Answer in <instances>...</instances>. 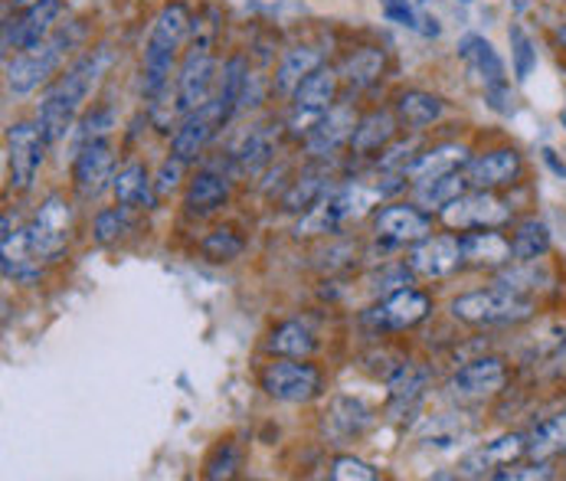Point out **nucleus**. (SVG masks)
Here are the masks:
<instances>
[{
    "label": "nucleus",
    "mask_w": 566,
    "mask_h": 481,
    "mask_svg": "<svg viewBox=\"0 0 566 481\" xmlns=\"http://www.w3.org/2000/svg\"><path fill=\"white\" fill-rule=\"evenodd\" d=\"M397 118L409 128H426V125L442 118V98H436L429 92H419V88L403 92L397 98Z\"/></svg>",
    "instance_id": "nucleus-38"
},
{
    "label": "nucleus",
    "mask_w": 566,
    "mask_h": 481,
    "mask_svg": "<svg viewBox=\"0 0 566 481\" xmlns=\"http://www.w3.org/2000/svg\"><path fill=\"white\" fill-rule=\"evenodd\" d=\"M223 122H227V115H223L217 95L207 98L200 108L187 112L184 122L177 125V132H174V138H170V155H177V158L187 160V164L197 160L200 158V151L207 148V142L223 128Z\"/></svg>",
    "instance_id": "nucleus-10"
},
{
    "label": "nucleus",
    "mask_w": 566,
    "mask_h": 481,
    "mask_svg": "<svg viewBox=\"0 0 566 481\" xmlns=\"http://www.w3.org/2000/svg\"><path fill=\"white\" fill-rule=\"evenodd\" d=\"M70 233H73V207L60 194H50L40 203L33 223L27 227V237H30L33 252L40 259H46V262H56L66 252Z\"/></svg>",
    "instance_id": "nucleus-7"
},
{
    "label": "nucleus",
    "mask_w": 566,
    "mask_h": 481,
    "mask_svg": "<svg viewBox=\"0 0 566 481\" xmlns=\"http://www.w3.org/2000/svg\"><path fill=\"white\" fill-rule=\"evenodd\" d=\"M262 390L272 400L308 402L322 394V370L298 357H285L262 370Z\"/></svg>",
    "instance_id": "nucleus-8"
},
{
    "label": "nucleus",
    "mask_w": 566,
    "mask_h": 481,
    "mask_svg": "<svg viewBox=\"0 0 566 481\" xmlns=\"http://www.w3.org/2000/svg\"><path fill=\"white\" fill-rule=\"evenodd\" d=\"M527 7V0H514V10H524Z\"/></svg>",
    "instance_id": "nucleus-51"
},
{
    "label": "nucleus",
    "mask_w": 566,
    "mask_h": 481,
    "mask_svg": "<svg viewBox=\"0 0 566 481\" xmlns=\"http://www.w3.org/2000/svg\"><path fill=\"white\" fill-rule=\"evenodd\" d=\"M115 197L122 207H155L158 194H151V177L142 164H128L118 170V177L112 180Z\"/></svg>",
    "instance_id": "nucleus-34"
},
{
    "label": "nucleus",
    "mask_w": 566,
    "mask_h": 481,
    "mask_svg": "<svg viewBox=\"0 0 566 481\" xmlns=\"http://www.w3.org/2000/svg\"><path fill=\"white\" fill-rule=\"evenodd\" d=\"M537 312L534 299L507 289V285H491V289H479V292H465L452 302V318L475 324V327H501V324H521L531 321Z\"/></svg>",
    "instance_id": "nucleus-2"
},
{
    "label": "nucleus",
    "mask_w": 566,
    "mask_h": 481,
    "mask_svg": "<svg viewBox=\"0 0 566 481\" xmlns=\"http://www.w3.org/2000/svg\"><path fill=\"white\" fill-rule=\"evenodd\" d=\"M237 449H233V442H227V446H220L217 449V459L207 466V479H230L233 472H237Z\"/></svg>",
    "instance_id": "nucleus-47"
},
{
    "label": "nucleus",
    "mask_w": 566,
    "mask_h": 481,
    "mask_svg": "<svg viewBox=\"0 0 566 481\" xmlns=\"http://www.w3.org/2000/svg\"><path fill=\"white\" fill-rule=\"evenodd\" d=\"M367 426H370V409L364 402L354 400V397H334L331 400L324 429L334 442H347V439L360 436Z\"/></svg>",
    "instance_id": "nucleus-25"
},
{
    "label": "nucleus",
    "mask_w": 566,
    "mask_h": 481,
    "mask_svg": "<svg viewBox=\"0 0 566 481\" xmlns=\"http://www.w3.org/2000/svg\"><path fill=\"white\" fill-rule=\"evenodd\" d=\"M465 432H469V426L462 422V416L455 419V412H446V416H436L432 422H426V429H422V442H426V446L449 449V446H455Z\"/></svg>",
    "instance_id": "nucleus-39"
},
{
    "label": "nucleus",
    "mask_w": 566,
    "mask_h": 481,
    "mask_svg": "<svg viewBox=\"0 0 566 481\" xmlns=\"http://www.w3.org/2000/svg\"><path fill=\"white\" fill-rule=\"evenodd\" d=\"M243 249L245 242L237 237V230H227V227L213 230L207 240L200 242V252H203V259H210V262H233V259L243 255Z\"/></svg>",
    "instance_id": "nucleus-40"
},
{
    "label": "nucleus",
    "mask_w": 566,
    "mask_h": 481,
    "mask_svg": "<svg viewBox=\"0 0 566 481\" xmlns=\"http://www.w3.org/2000/svg\"><path fill=\"white\" fill-rule=\"evenodd\" d=\"M272 148H275L272 135H269L265 128H252L243 138V145L230 155L233 170L243 174V177H255V174L272 160Z\"/></svg>",
    "instance_id": "nucleus-36"
},
{
    "label": "nucleus",
    "mask_w": 566,
    "mask_h": 481,
    "mask_svg": "<svg viewBox=\"0 0 566 481\" xmlns=\"http://www.w3.org/2000/svg\"><path fill=\"white\" fill-rule=\"evenodd\" d=\"M230 200V184L223 174H213V170H200L190 187H187V197H184V207L190 217H210L217 213L223 203Z\"/></svg>",
    "instance_id": "nucleus-23"
},
{
    "label": "nucleus",
    "mask_w": 566,
    "mask_h": 481,
    "mask_svg": "<svg viewBox=\"0 0 566 481\" xmlns=\"http://www.w3.org/2000/svg\"><path fill=\"white\" fill-rule=\"evenodd\" d=\"M374 233L384 245H416L426 237H432V220L426 210L412 203H390L377 213Z\"/></svg>",
    "instance_id": "nucleus-12"
},
{
    "label": "nucleus",
    "mask_w": 566,
    "mask_h": 481,
    "mask_svg": "<svg viewBox=\"0 0 566 481\" xmlns=\"http://www.w3.org/2000/svg\"><path fill=\"white\" fill-rule=\"evenodd\" d=\"M354 128H357L354 108L334 105V108H327L322 118L308 128L305 148H308V155H315V158H327V155H334L344 142H350Z\"/></svg>",
    "instance_id": "nucleus-20"
},
{
    "label": "nucleus",
    "mask_w": 566,
    "mask_h": 481,
    "mask_svg": "<svg viewBox=\"0 0 566 481\" xmlns=\"http://www.w3.org/2000/svg\"><path fill=\"white\" fill-rule=\"evenodd\" d=\"M380 7H384V17H387L390 23H400L406 30H419V33H426V36H436V33H439L436 20L419 17L416 7H412L409 0H380Z\"/></svg>",
    "instance_id": "nucleus-41"
},
{
    "label": "nucleus",
    "mask_w": 566,
    "mask_h": 481,
    "mask_svg": "<svg viewBox=\"0 0 566 481\" xmlns=\"http://www.w3.org/2000/svg\"><path fill=\"white\" fill-rule=\"evenodd\" d=\"M17 7H27V3H33V0H13Z\"/></svg>",
    "instance_id": "nucleus-52"
},
{
    "label": "nucleus",
    "mask_w": 566,
    "mask_h": 481,
    "mask_svg": "<svg viewBox=\"0 0 566 481\" xmlns=\"http://www.w3.org/2000/svg\"><path fill=\"white\" fill-rule=\"evenodd\" d=\"M557 40H560V43H564V46H566V23H564V27H560V30H557Z\"/></svg>",
    "instance_id": "nucleus-50"
},
{
    "label": "nucleus",
    "mask_w": 566,
    "mask_h": 481,
    "mask_svg": "<svg viewBox=\"0 0 566 481\" xmlns=\"http://www.w3.org/2000/svg\"><path fill=\"white\" fill-rule=\"evenodd\" d=\"M459 53H462V60H465L479 76H482V82H485V92L507 85V80H504V63H501L497 50L488 43L485 36H465V40H462V46H459Z\"/></svg>",
    "instance_id": "nucleus-29"
},
{
    "label": "nucleus",
    "mask_w": 566,
    "mask_h": 481,
    "mask_svg": "<svg viewBox=\"0 0 566 481\" xmlns=\"http://www.w3.org/2000/svg\"><path fill=\"white\" fill-rule=\"evenodd\" d=\"M564 128H566V108H564Z\"/></svg>",
    "instance_id": "nucleus-53"
},
{
    "label": "nucleus",
    "mask_w": 566,
    "mask_h": 481,
    "mask_svg": "<svg viewBox=\"0 0 566 481\" xmlns=\"http://www.w3.org/2000/svg\"><path fill=\"white\" fill-rule=\"evenodd\" d=\"M112 122H115V115H112V108H98V112H92L85 122H82V132H80V145L85 142H95V138H102L108 128H112Z\"/></svg>",
    "instance_id": "nucleus-46"
},
{
    "label": "nucleus",
    "mask_w": 566,
    "mask_h": 481,
    "mask_svg": "<svg viewBox=\"0 0 566 481\" xmlns=\"http://www.w3.org/2000/svg\"><path fill=\"white\" fill-rule=\"evenodd\" d=\"M384 194H394V190L380 187V190L370 194V190H364L360 184H347V187H340V190H331L318 207H312L308 213H302V220H298V237H324V233H334L344 220L364 213V207H370V203H374L377 197H384Z\"/></svg>",
    "instance_id": "nucleus-4"
},
{
    "label": "nucleus",
    "mask_w": 566,
    "mask_h": 481,
    "mask_svg": "<svg viewBox=\"0 0 566 481\" xmlns=\"http://www.w3.org/2000/svg\"><path fill=\"white\" fill-rule=\"evenodd\" d=\"M315 347H318V341H315L312 327L302 324V321H285L269 337V351L279 354V357H298V360H305V357L315 354Z\"/></svg>",
    "instance_id": "nucleus-33"
},
{
    "label": "nucleus",
    "mask_w": 566,
    "mask_h": 481,
    "mask_svg": "<svg viewBox=\"0 0 566 481\" xmlns=\"http://www.w3.org/2000/svg\"><path fill=\"white\" fill-rule=\"evenodd\" d=\"M514 262H537L551 252V230L541 220H521L511 237Z\"/></svg>",
    "instance_id": "nucleus-37"
},
{
    "label": "nucleus",
    "mask_w": 566,
    "mask_h": 481,
    "mask_svg": "<svg viewBox=\"0 0 566 481\" xmlns=\"http://www.w3.org/2000/svg\"><path fill=\"white\" fill-rule=\"evenodd\" d=\"M462 3H469V0H462Z\"/></svg>",
    "instance_id": "nucleus-54"
},
{
    "label": "nucleus",
    "mask_w": 566,
    "mask_h": 481,
    "mask_svg": "<svg viewBox=\"0 0 566 481\" xmlns=\"http://www.w3.org/2000/svg\"><path fill=\"white\" fill-rule=\"evenodd\" d=\"M56 17H60V0H33L23 17L3 23V53L10 50L20 53L43 43Z\"/></svg>",
    "instance_id": "nucleus-17"
},
{
    "label": "nucleus",
    "mask_w": 566,
    "mask_h": 481,
    "mask_svg": "<svg viewBox=\"0 0 566 481\" xmlns=\"http://www.w3.org/2000/svg\"><path fill=\"white\" fill-rule=\"evenodd\" d=\"M125 210L128 207H115V210H102L98 217H95V242H102V245H108V242L122 240L125 233H128V217H125Z\"/></svg>",
    "instance_id": "nucleus-43"
},
{
    "label": "nucleus",
    "mask_w": 566,
    "mask_h": 481,
    "mask_svg": "<svg viewBox=\"0 0 566 481\" xmlns=\"http://www.w3.org/2000/svg\"><path fill=\"white\" fill-rule=\"evenodd\" d=\"M337 70H315L308 80L302 82L295 92H292V98H295V118H302V122H318L327 108H334V98H337Z\"/></svg>",
    "instance_id": "nucleus-21"
},
{
    "label": "nucleus",
    "mask_w": 566,
    "mask_h": 481,
    "mask_svg": "<svg viewBox=\"0 0 566 481\" xmlns=\"http://www.w3.org/2000/svg\"><path fill=\"white\" fill-rule=\"evenodd\" d=\"M551 475H554L551 462H537V459H531V466H507V469L494 472V479L501 481H537L551 479Z\"/></svg>",
    "instance_id": "nucleus-45"
},
{
    "label": "nucleus",
    "mask_w": 566,
    "mask_h": 481,
    "mask_svg": "<svg viewBox=\"0 0 566 481\" xmlns=\"http://www.w3.org/2000/svg\"><path fill=\"white\" fill-rule=\"evenodd\" d=\"M511 50H514V76L524 82L537 66V50H534L531 36L517 23L511 27Z\"/></svg>",
    "instance_id": "nucleus-42"
},
{
    "label": "nucleus",
    "mask_w": 566,
    "mask_h": 481,
    "mask_svg": "<svg viewBox=\"0 0 566 481\" xmlns=\"http://www.w3.org/2000/svg\"><path fill=\"white\" fill-rule=\"evenodd\" d=\"M524 456H527V436L511 432V436H501V439H494V442H485L482 449L469 452V456L462 459V475H465V479H485V475L488 479H494V472H501V469L521 462Z\"/></svg>",
    "instance_id": "nucleus-18"
},
{
    "label": "nucleus",
    "mask_w": 566,
    "mask_h": 481,
    "mask_svg": "<svg viewBox=\"0 0 566 481\" xmlns=\"http://www.w3.org/2000/svg\"><path fill=\"white\" fill-rule=\"evenodd\" d=\"M429 384V374L416 364H400L390 377H387V390H390V412L400 416L406 409H412L422 400Z\"/></svg>",
    "instance_id": "nucleus-30"
},
{
    "label": "nucleus",
    "mask_w": 566,
    "mask_h": 481,
    "mask_svg": "<svg viewBox=\"0 0 566 481\" xmlns=\"http://www.w3.org/2000/svg\"><path fill=\"white\" fill-rule=\"evenodd\" d=\"M442 223L449 230H501L511 223V207L497 200L491 190H465L452 203L439 210Z\"/></svg>",
    "instance_id": "nucleus-6"
},
{
    "label": "nucleus",
    "mask_w": 566,
    "mask_h": 481,
    "mask_svg": "<svg viewBox=\"0 0 566 481\" xmlns=\"http://www.w3.org/2000/svg\"><path fill=\"white\" fill-rule=\"evenodd\" d=\"M322 50H315V46H295V50H289L282 56V63H279V73H275V92L292 95L315 70H322Z\"/></svg>",
    "instance_id": "nucleus-28"
},
{
    "label": "nucleus",
    "mask_w": 566,
    "mask_h": 481,
    "mask_svg": "<svg viewBox=\"0 0 566 481\" xmlns=\"http://www.w3.org/2000/svg\"><path fill=\"white\" fill-rule=\"evenodd\" d=\"M469 151L462 145H439L432 151H422L419 158L406 167V180L419 184V180H432V177H442V174H452V170H462L469 164Z\"/></svg>",
    "instance_id": "nucleus-26"
},
{
    "label": "nucleus",
    "mask_w": 566,
    "mask_h": 481,
    "mask_svg": "<svg viewBox=\"0 0 566 481\" xmlns=\"http://www.w3.org/2000/svg\"><path fill=\"white\" fill-rule=\"evenodd\" d=\"M331 479L334 481H377V472H374L367 462L354 459V456H340V459H334V466H331Z\"/></svg>",
    "instance_id": "nucleus-44"
},
{
    "label": "nucleus",
    "mask_w": 566,
    "mask_h": 481,
    "mask_svg": "<svg viewBox=\"0 0 566 481\" xmlns=\"http://www.w3.org/2000/svg\"><path fill=\"white\" fill-rule=\"evenodd\" d=\"M524 174V160L514 148H497V151H485L479 158L465 164V177L469 187L475 190H494V187H511L517 184V177Z\"/></svg>",
    "instance_id": "nucleus-19"
},
{
    "label": "nucleus",
    "mask_w": 566,
    "mask_h": 481,
    "mask_svg": "<svg viewBox=\"0 0 566 481\" xmlns=\"http://www.w3.org/2000/svg\"><path fill=\"white\" fill-rule=\"evenodd\" d=\"M462 265H465L462 237H426L409 252V269L422 279H446Z\"/></svg>",
    "instance_id": "nucleus-15"
},
{
    "label": "nucleus",
    "mask_w": 566,
    "mask_h": 481,
    "mask_svg": "<svg viewBox=\"0 0 566 481\" xmlns=\"http://www.w3.org/2000/svg\"><path fill=\"white\" fill-rule=\"evenodd\" d=\"M76 40V33H56L30 50H20L13 60H7V85L17 92V95H27L33 92L40 82H46L53 76V70L60 66L63 53L70 50V43Z\"/></svg>",
    "instance_id": "nucleus-5"
},
{
    "label": "nucleus",
    "mask_w": 566,
    "mask_h": 481,
    "mask_svg": "<svg viewBox=\"0 0 566 481\" xmlns=\"http://www.w3.org/2000/svg\"><path fill=\"white\" fill-rule=\"evenodd\" d=\"M394 135H397V118H394V112L377 108V112H370V115H364V118L357 122V128H354V135H350V148H354L357 155H377V151H387V145L394 142Z\"/></svg>",
    "instance_id": "nucleus-24"
},
{
    "label": "nucleus",
    "mask_w": 566,
    "mask_h": 481,
    "mask_svg": "<svg viewBox=\"0 0 566 481\" xmlns=\"http://www.w3.org/2000/svg\"><path fill=\"white\" fill-rule=\"evenodd\" d=\"M384 53L380 50H374V46H364V50H354L344 63H340V70H337V76L347 82L350 88H367V85H374V82L384 76Z\"/></svg>",
    "instance_id": "nucleus-35"
},
{
    "label": "nucleus",
    "mask_w": 566,
    "mask_h": 481,
    "mask_svg": "<svg viewBox=\"0 0 566 481\" xmlns=\"http://www.w3.org/2000/svg\"><path fill=\"white\" fill-rule=\"evenodd\" d=\"M108 63H112V53L105 46H98V50L85 53L80 63L66 76H60V82L43 95L40 112H36V125H40L46 145H56V142L66 138V132L73 128L85 95L92 92L98 76L108 70Z\"/></svg>",
    "instance_id": "nucleus-1"
},
{
    "label": "nucleus",
    "mask_w": 566,
    "mask_h": 481,
    "mask_svg": "<svg viewBox=\"0 0 566 481\" xmlns=\"http://www.w3.org/2000/svg\"><path fill=\"white\" fill-rule=\"evenodd\" d=\"M541 155H544V160H547V167H551V170H554L557 177H566V164L560 158H557V151H554V148H544Z\"/></svg>",
    "instance_id": "nucleus-49"
},
{
    "label": "nucleus",
    "mask_w": 566,
    "mask_h": 481,
    "mask_svg": "<svg viewBox=\"0 0 566 481\" xmlns=\"http://www.w3.org/2000/svg\"><path fill=\"white\" fill-rule=\"evenodd\" d=\"M432 312V302L429 295H422L419 289H397L390 292L380 305L367 309L364 312V327L370 331H406V327H416L419 321H426V315Z\"/></svg>",
    "instance_id": "nucleus-9"
},
{
    "label": "nucleus",
    "mask_w": 566,
    "mask_h": 481,
    "mask_svg": "<svg viewBox=\"0 0 566 481\" xmlns=\"http://www.w3.org/2000/svg\"><path fill=\"white\" fill-rule=\"evenodd\" d=\"M566 452V412H554L527 432V459L551 462Z\"/></svg>",
    "instance_id": "nucleus-31"
},
{
    "label": "nucleus",
    "mask_w": 566,
    "mask_h": 481,
    "mask_svg": "<svg viewBox=\"0 0 566 481\" xmlns=\"http://www.w3.org/2000/svg\"><path fill=\"white\" fill-rule=\"evenodd\" d=\"M184 164L187 160H180L177 155H170V158L161 164V174H158V180H155V194L164 197V194H170L174 187H177V180H180V174H184Z\"/></svg>",
    "instance_id": "nucleus-48"
},
{
    "label": "nucleus",
    "mask_w": 566,
    "mask_h": 481,
    "mask_svg": "<svg viewBox=\"0 0 566 481\" xmlns=\"http://www.w3.org/2000/svg\"><path fill=\"white\" fill-rule=\"evenodd\" d=\"M115 155H112V145L105 138H95V142H85L76 151L73 160V184H76V194L82 200H95L115 177Z\"/></svg>",
    "instance_id": "nucleus-13"
},
{
    "label": "nucleus",
    "mask_w": 566,
    "mask_h": 481,
    "mask_svg": "<svg viewBox=\"0 0 566 481\" xmlns=\"http://www.w3.org/2000/svg\"><path fill=\"white\" fill-rule=\"evenodd\" d=\"M190 30V17H187V7L184 3H167L155 27H151V36H148V46H145V76H142V88L148 98H158L164 88H167V76H170V66H174V56L184 43Z\"/></svg>",
    "instance_id": "nucleus-3"
},
{
    "label": "nucleus",
    "mask_w": 566,
    "mask_h": 481,
    "mask_svg": "<svg viewBox=\"0 0 566 481\" xmlns=\"http://www.w3.org/2000/svg\"><path fill=\"white\" fill-rule=\"evenodd\" d=\"M327 180H331V177H327V170H322V167L302 170V174L292 180V187L285 190L282 210H289V213H308L312 207H318L324 197L331 194V184H327Z\"/></svg>",
    "instance_id": "nucleus-27"
},
{
    "label": "nucleus",
    "mask_w": 566,
    "mask_h": 481,
    "mask_svg": "<svg viewBox=\"0 0 566 481\" xmlns=\"http://www.w3.org/2000/svg\"><path fill=\"white\" fill-rule=\"evenodd\" d=\"M465 190H469V177L462 170H452V174H442V177H432V180H419L416 190H412V200L422 210H442L446 203H452Z\"/></svg>",
    "instance_id": "nucleus-32"
},
{
    "label": "nucleus",
    "mask_w": 566,
    "mask_h": 481,
    "mask_svg": "<svg viewBox=\"0 0 566 481\" xmlns=\"http://www.w3.org/2000/svg\"><path fill=\"white\" fill-rule=\"evenodd\" d=\"M507 384V367L497 357H479L465 367L455 370V377L449 380V390L455 400H485L501 394Z\"/></svg>",
    "instance_id": "nucleus-16"
},
{
    "label": "nucleus",
    "mask_w": 566,
    "mask_h": 481,
    "mask_svg": "<svg viewBox=\"0 0 566 481\" xmlns=\"http://www.w3.org/2000/svg\"><path fill=\"white\" fill-rule=\"evenodd\" d=\"M210 82H213V53L210 43H193V50L187 53L180 76H177V108L187 115L193 108H200L210 98Z\"/></svg>",
    "instance_id": "nucleus-14"
},
{
    "label": "nucleus",
    "mask_w": 566,
    "mask_h": 481,
    "mask_svg": "<svg viewBox=\"0 0 566 481\" xmlns=\"http://www.w3.org/2000/svg\"><path fill=\"white\" fill-rule=\"evenodd\" d=\"M462 255H465V265H475V269H504L514 262L511 240L497 230H475L462 237Z\"/></svg>",
    "instance_id": "nucleus-22"
},
{
    "label": "nucleus",
    "mask_w": 566,
    "mask_h": 481,
    "mask_svg": "<svg viewBox=\"0 0 566 481\" xmlns=\"http://www.w3.org/2000/svg\"><path fill=\"white\" fill-rule=\"evenodd\" d=\"M43 132L40 125L17 122L7 132V160H10V184L13 190H30L36 180V170L43 164Z\"/></svg>",
    "instance_id": "nucleus-11"
}]
</instances>
